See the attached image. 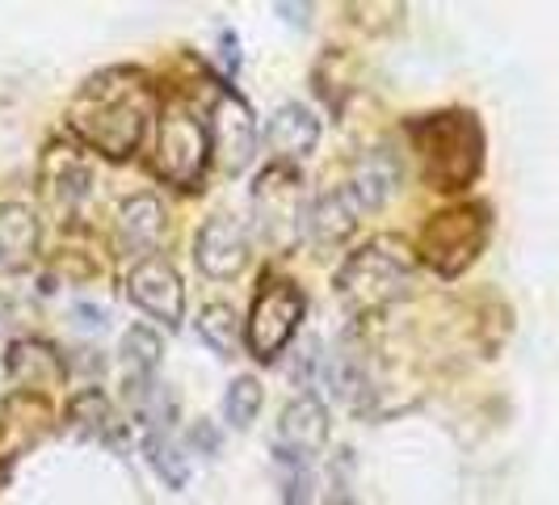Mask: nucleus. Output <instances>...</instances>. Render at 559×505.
<instances>
[{
    "instance_id": "obj_15",
    "label": "nucleus",
    "mask_w": 559,
    "mask_h": 505,
    "mask_svg": "<svg viewBox=\"0 0 559 505\" xmlns=\"http://www.w3.org/2000/svg\"><path fill=\"white\" fill-rule=\"evenodd\" d=\"M43 245L38 215L26 202H4L0 207V270H26Z\"/></svg>"
},
{
    "instance_id": "obj_11",
    "label": "nucleus",
    "mask_w": 559,
    "mask_h": 505,
    "mask_svg": "<svg viewBox=\"0 0 559 505\" xmlns=\"http://www.w3.org/2000/svg\"><path fill=\"white\" fill-rule=\"evenodd\" d=\"M329 443V409L316 396H295L278 418V438H274V455L278 459H295V463H311Z\"/></svg>"
},
{
    "instance_id": "obj_23",
    "label": "nucleus",
    "mask_w": 559,
    "mask_h": 505,
    "mask_svg": "<svg viewBox=\"0 0 559 505\" xmlns=\"http://www.w3.org/2000/svg\"><path fill=\"white\" fill-rule=\"evenodd\" d=\"M282 472V502L286 505H311V463L278 459Z\"/></svg>"
},
{
    "instance_id": "obj_9",
    "label": "nucleus",
    "mask_w": 559,
    "mask_h": 505,
    "mask_svg": "<svg viewBox=\"0 0 559 505\" xmlns=\"http://www.w3.org/2000/svg\"><path fill=\"white\" fill-rule=\"evenodd\" d=\"M127 295L140 312L165 320L168 329L181 325V316H186V286H181V274L168 266L165 257L135 261V270L127 274Z\"/></svg>"
},
{
    "instance_id": "obj_14",
    "label": "nucleus",
    "mask_w": 559,
    "mask_h": 505,
    "mask_svg": "<svg viewBox=\"0 0 559 505\" xmlns=\"http://www.w3.org/2000/svg\"><path fill=\"white\" fill-rule=\"evenodd\" d=\"M165 232V207L156 202L152 195H140L131 202H122L118 211V224H114V245L122 257H152L156 240Z\"/></svg>"
},
{
    "instance_id": "obj_12",
    "label": "nucleus",
    "mask_w": 559,
    "mask_h": 505,
    "mask_svg": "<svg viewBox=\"0 0 559 505\" xmlns=\"http://www.w3.org/2000/svg\"><path fill=\"white\" fill-rule=\"evenodd\" d=\"M362 202L358 195L349 190V181L345 186H333V190H324V195L316 198L308 207V215H304V227H308L311 245H320V249H336V245H345L354 232H358V220H362Z\"/></svg>"
},
{
    "instance_id": "obj_18",
    "label": "nucleus",
    "mask_w": 559,
    "mask_h": 505,
    "mask_svg": "<svg viewBox=\"0 0 559 505\" xmlns=\"http://www.w3.org/2000/svg\"><path fill=\"white\" fill-rule=\"evenodd\" d=\"M43 195L51 198L56 207H63V211H72L88 195V165H84L72 148L51 152V161L43 168Z\"/></svg>"
},
{
    "instance_id": "obj_2",
    "label": "nucleus",
    "mask_w": 559,
    "mask_h": 505,
    "mask_svg": "<svg viewBox=\"0 0 559 505\" xmlns=\"http://www.w3.org/2000/svg\"><path fill=\"white\" fill-rule=\"evenodd\" d=\"M408 140L433 190H467L484 168V131L476 114L442 110L408 122Z\"/></svg>"
},
{
    "instance_id": "obj_7",
    "label": "nucleus",
    "mask_w": 559,
    "mask_h": 505,
    "mask_svg": "<svg viewBox=\"0 0 559 505\" xmlns=\"http://www.w3.org/2000/svg\"><path fill=\"white\" fill-rule=\"evenodd\" d=\"M211 161L224 168V173H245L257 156V122H252V110L236 97V93H224L211 110Z\"/></svg>"
},
{
    "instance_id": "obj_10",
    "label": "nucleus",
    "mask_w": 559,
    "mask_h": 505,
    "mask_svg": "<svg viewBox=\"0 0 559 505\" xmlns=\"http://www.w3.org/2000/svg\"><path fill=\"white\" fill-rule=\"evenodd\" d=\"M194 261L206 279H236L249 266V227L236 215H211L198 227Z\"/></svg>"
},
{
    "instance_id": "obj_17",
    "label": "nucleus",
    "mask_w": 559,
    "mask_h": 505,
    "mask_svg": "<svg viewBox=\"0 0 559 505\" xmlns=\"http://www.w3.org/2000/svg\"><path fill=\"white\" fill-rule=\"evenodd\" d=\"M4 366L17 384H29V388H56L63 379V359L47 341H13Z\"/></svg>"
},
{
    "instance_id": "obj_19",
    "label": "nucleus",
    "mask_w": 559,
    "mask_h": 505,
    "mask_svg": "<svg viewBox=\"0 0 559 505\" xmlns=\"http://www.w3.org/2000/svg\"><path fill=\"white\" fill-rule=\"evenodd\" d=\"M160 337L152 333V329H127L122 337V366H127V388H135V392H147L152 388V379H156V366H160Z\"/></svg>"
},
{
    "instance_id": "obj_24",
    "label": "nucleus",
    "mask_w": 559,
    "mask_h": 505,
    "mask_svg": "<svg viewBox=\"0 0 559 505\" xmlns=\"http://www.w3.org/2000/svg\"><path fill=\"white\" fill-rule=\"evenodd\" d=\"M336 505H349V502H336Z\"/></svg>"
},
{
    "instance_id": "obj_13",
    "label": "nucleus",
    "mask_w": 559,
    "mask_h": 505,
    "mask_svg": "<svg viewBox=\"0 0 559 505\" xmlns=\"http://www.w3.org/2000/svg\"><path fill=\"white\" fill-rule=\"evenodd\" d=\"M316 143H320V118L311 114V106L286 102V106L274 110L270 127H265V148H270L274 165L299 168V161L316 152Z\"/></svg>"
},
{
    "instance_id": "obj_21",
    "label": "nucleus",
    "mask_w": 559,
    "mask_h": 505,
    "mask_svg": "<svg viewBox=\"0 0 559 505\" xmlns=\"http://www.w3.org/2000/svg\"><path fill=\"white\" fill-rule=\"evenodd\" d=\"M261 384L252 379V375H240V379H231L227 384V396H224V418L227 425H236V430H249L257 413H261Z\"/></svg>"
},
{
    "instance_id": "obj_20",
    "label": "nucleus",
    "mask_w": 559,
    "mask_h": 505,
    "mask_svg": "<svg viewBox=\"0 0 559 505\" xmlns=\"http://www.w3.org/2000/svg\"><path fill=\"white\" fill-rule=\"evenodd\" d=\"M198 337L219 354V359H236L240 354V316L231 304H206L198 312Z\"/></svg>"
},
{
    "instance_id": "obj_16",
    "label": "nucleus",
    "mask_w": 559,
    "mask_h": 505,
    "mask_svg": "<svg viewBox=\"0 0 559 505\" xmlns=\"http://www.w3.org/2000/svg\"><path fill=\"white\" fill-rule=\"evenodd\" d=\"M349 190L358 195L362 211H379L400 190V161H395L388 148L366 152L362 161H358V168H354V177H349Z\"/></svg>"
},
{
    "instance_id": "obj_8",
    "label": "nucleus",
    "mask_w": 559,
    "mask_h": 505,
    "mask_svg": "<svg viewBox=\"0 0 559 505\" xmlns=\"http://www.w3.org/2000/svg\"><path fill=\"white\" fill-rule=\"evenodd\" d=\"M252 207H257V220H261V232L278 240L282 232L299 227V220L308 215L304 211V177L295 165H270L257 186H252Z\"/></svg>"
},
{
    "instance_id": "obj_5",
    "label": "nucleus",
    "mask_w": 559,
    "mask_h": 505,
    "mask_svg": "<svg viewBox=\"0 0 559 505\" xmlns=\"http://www.w3.org/2000/svg\"><path fill=\"white\" fill-rule=\"evenodd\" d=\"M206 165H211L206 122L186 106H168L160 114V136H156V173L181 190H198Z\"/></svg>"
},
{
    "instance_id": "obj_1",
    "label": "nucleus",
    "mask_w": 559,
    "mask_h": 505,
    "mask_svg": "<svg viewBox=\"0 0 559 505\" xmlns=\"http://www.w3.org/2000/svg\"><path fill=\"white\" fill-rule=\"evenodd\" d=\"M147 122H152V89L131 68H110L93 77L68 110L72 136L110 161H127L140 152Z\"/></svg>"
},
{
    "instance_id": "obj_6",
    "label": "nucleus",
    "mask_w": 559,
    "mask_h": 505,
    "mask_svg": "<svg viewBox=\"0 0 559 505\" xmlns=\"http://www.w3.org/2000/svg\"><path fill=\"white\" fill-rule=\"evenodd\" d=\"M304 320V291L295 282H270L249 316V350L261 363H274Z\"/></svg>"
},
{
    "instance_id": "obj_4",
    "label": "nucleus",
    "mask_w": 559,
    "mask_h": 505,
    "mask_svg": "<svg viewBox=\"0 0 559 505\" xmlns=\"http://www.w3.org/2000/svg\"><path fill=\"white\" fill-rule=\"evenodd\" d=\"M484 240H488V211L484 207H476V202L447 207V211L429 215V224L420 232V257L442 279H454L476 261Z\"/></svg>"
},
{
    "instance_id": "obj_22",
    "label": "nucleus",
    "mask_w": 559,
    "mask_h": 505,
    "mask_svg": "<svg viewBox=\"0 0 559 505\" xmlns=\"http://www.w3.org/2000/svg\"><path fill=\"white\" fill-rule=\"evenodd\" d=\"M147 455H152L156 472L165 477V484H173V489L186 484V459H181V450H177V443L168 434H152L147 438Z\"/></svg>"
},
{
    "instance_id": "obj_3",
    "label": "nucleus",
    "mask_w": 559,
    "mask_h": 505,
    "mask_svg": "<svg viewBox=\"0 0 559 505\" xmlns=\"http://www.w3.org/2000/svg\"><path fill=\"white\" fill-rule=\"evenodd\" d=\"M417 279V261L413 252L404 249L392 236H374L366 240L358 252H349L336 270V300L354 316H374L388 304H395L400 295L413 291Z\"/></svg>"
}]
</instances>
